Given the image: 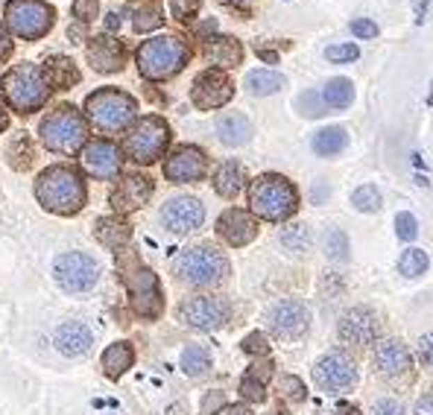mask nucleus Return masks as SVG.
<instances>
[{
  "label": "nucleus",
  "instance_id": "obj_1",
  "mask_svg": "<svg viewBox=\"0 0 433 415\" xmlns=\"http://www.w3.org/2000/svg\"><path fill=\"white\" fill-rule=\"evenodd\" d=\"M35 199L44 211H53L59 217H74L88 202L85 179L71 164H53L35 179Z\"/></svg>",
  "mask_w": 433,
  "mask_h": 415
},
{
  "label": "nucleus",
  "instance_id": "obj_2",
  "mask_svg": "<svg viewBox=\"0 0 433 415\" xmlns=\"http://www.w3.org/2000/svg\"><path fill=\"white\" fill-rule=\"evenodd\" d=\"M249 208L267 222H284L299 208V190L290 179L278 173H263L249 184Z\"/></svg>",
  "mask_w": 433,
  "mask_h": 415
},
{
  "label": "nucleus",
  "instance_id": "obj_3",
  "mask_svg": "<svg viewBox=\"0 0 433 415\" xmlns=\"http://www.w3.org/2000/svg\"><path fill=\"white\" fill-rule=\"evenodd\" d=\"M0 88H3V97L12 106V111H18V114L41 111L47 106V97L53 91L44 67L33 62H21L12 70H6V76L0 79Z\"/></svg>",
  "mask_w": 433,
  "mask_h": 415
},
{
  "label": "nucleus",
  "instance_id": "obj_4",
  "mask_svg": "<svg viewBox=\"0 0 433 415\" xmlns=\"http://www.w3.org/2000/svg\"><path fill=\"white\" fill-rule=\"evenodd\" d=\"M190 59V47L179 35H156L141 41V47L135 53L138 74L149 82H161L176 76Z\"/></svg>",
  "mask_w": 433,
  "mask_h": 415
},
{
  "label": "nucleus",
  "instance_id": "obj_5",
  "mask_svg": "<svg viewBox=\"0 0 433 415\" xmlns=\"http://www.w3.org/2000/svg\"><path fill=\"white\" fill-rule=\"evenodd\" d=\"M38 135H41V144H44L50 152L74 155L79 147H85L88 123L74 106L62 103L59 108H53L47 117L41 120Z\"/></svg>",
  "mask_w": 433,
  "mask_h": 415
},
{
  "label": "nucleus",
  "instance_id": "obj_6",
  "mask_svg": "<svg viewBox=\"0 0 433 415\" xmlns=\"http://www.w3.org/2000/svg\"><path fill=\"white\" fill-rule=\"evenodd\" d=\"M173 275L188 287H217L229 275V261L214 246H193L173 261Z\"/></svg>",
  "mask_w": 433,
  "mask_h": 415
},
{
  "label": "nucleus",
  "instance_id": "obj_7",
  "mask_svg": "<svg viewBox=\"0 0 433 415\" xmlns=\"http://www.w3.org/2000/svg\"><path fill=\"white\" fill-rule=\"evenodd\" d=\"M85 114L94 123V129L111 135V132H123L138 114L135 97L117 88H100L85 97Z\"/></svg>",
  "mask_w": 433,
  "mask_h": 415
},
{
  "label": "nucleus",
  "instance_id": "obj_8",
  "mask_svg": "<svg viewBox=\"0 0 433 415\" xmlns=\"http://www.w3.org/2000/svg\"><path fill=\"white\" fill-rule=\"evenodd\" d=\"M167 147H170V126H167L158 114L141 117L129 129L126 140H123V152L129 155V161L144 164V167L156 164Z\"/></svg>",
  "mask_w": 433,
  "mask_h": 415
},
{
  "label": "nucleus",
  "instance_id": "obj_9",
  "mask_svg": "<svg viewBox=\"0 0 433 415\" xmlns=\"http://www.w3.org/2000/svg\"><path fill=\"white\" fill-rule=\"evenodd\" d=\"M56 24V9L47 0H9L6 3V26L24 41L44 38Z\"/></svg>",
  "mask_w": 433,
  "mask_h": 415
},
{
  "label": "nucleus",
  "instance_id": "obj_10",
  "mask_svg": "<svg viewBox=\"0 0 433 415\" xmlns=\"http://www.w3.org/2000/svg\"><path fill=\"white\" fill-rule=\"evenodd\" d=\"M53 275L65 293H85L97 284V278H100V263H97L91 254L67 252V254L56 257Z\"/></svg>",
  "mask_w": 433,
  "mask_h": 415
},
{
  "label": "nucleus",
  "instance_id": "obj_11",
  "mask_svg": "<svg viewBox=\"0 0 433 415\" xmlns=\"http://www.w3.org/2000/svg\"><path fill=\"white\" fill-rule=\"evenodd\" d=\"M123 284L129 287L132 307H135L138 316L141 319H158L161 316L164 298H161V287H158L156 272L147 269V266H135L132 272L123 269Z\"/></svg>",
  "mask_w": 433,
  "mask_h": 415
},
{
  "label": "nucleus",
  "instance_id": "obj_12",
  "mask_svg": "<svg viewBox=\"0 0 433 415\" xmlns=\"http://www.w3.org/2000/svg\"><path fill=\"white\" fill-rule=\"evenodd\" d=\"M313 380L322 392L340 395L345 389H352L357 383V366L348 354L343 351H328L325 357H319L313 366Z\"/></svg>",
  "mask_w": 433,
  "mask_h": 415
},
{
  "label": "nucleus",
  "instance_id": "obj_13",
  "mask_svg": "<svg viewBox=\"0 0 433 415\" xmlns=\"http://www.w3.org/2000/svg\"><path fill=\"white\" fill-rule=\"evenodd\" d=\"M231 307L217 295H197L179 304V319L193 331H217L229 322Z\"/></svg>",
  "mask_w": 433,
  "mask_h": 415
},
{
  "label": "nucleus",
  "instance_id": "obj_14",
  "mask_svg": "<svg viewBox=\"0 0 433 415\" xmlns=\"http://www.w3.org/2000/svg\"><path fill=\"white\" fill-rule=\"evenodd\" d=\"M231 97H234V82L229 79L226 70L211 67V70H202V74L193 79L190 99H193V106L202 108V111H211V108L226 106Z\"/></svg>",
  "mask_w": 433,
  "mask_h": 415
},
{
  "label": "nucleus",
  "instance_id": "obj_15",
  "mask_svg": "<svg viewBox=\"0 0 433 415\" xmlns=\"http://www.w3.org/2000/svg\"><path fill=\"white\" fill-rule=\"evenodd\" d=\"M267 325L275 336L281 339H299L307 334V327H311V310L304 307V302L299 298H284V302H278L270 307L267 313Z\"/></svg>",
  "mask_w": 433,
  "mask_h": 415
},
{
  "label": "nucleus",
  "instance_id": "obj_16",
  "mask_svg": "<svg viewBox=\"0 0 433 415\" xmlns=\"http://www.w3.org/2000/svg\"><path fill=\"white\" fill-rule=\"evenodd\" d=\"M205 170H208L205 152L199 147H193V144L176 147L170 155H167V161H164V176H167V181H173V184L199 181V179H205Z\"/></svg>",
  "mask_w": 433,
  "mask_h": 415
},
{
  "label": "nucleus",
  "instance_id": "obj_17",
  "mask_svg": "<svg viewBox=\"0 0 433 415\" xmlns=\"http://www.w3.org/2000/svg\"><path fill=\"white\" fill-rule=\"evenodd\" d=\"M337 334L345 345H372L381 336V319L369 307H352L348 313H343Z\"/></svg>",
  "mask_w": 433,
  "mask_h": 415
},
{
  "label": "nucleus",
  "instance_id": "obj_18",
  "mask_svg": "<svg viewBox=\"0 0 433 415\" xmlns=\"http://www.w3.org/2000/svg\"><path fill=\"white\" fill-rule=\"evenodd\" d=\"M205 220V208L197 196H176L161 208V222L170 234H190Z\"/></svg>",
  "mask_w": 433,
  "mask_h": 415
},
{
  "label": "nucleus",
  "instance_id": "obj_19",
  "mask_svg": "<svg viewBox=\"0 0 433 415\" xmlns=\"http://www.w3.org/2000/svg\"><path fill=\"white\" fill-rule=\"evenodd\" d=\"M120 164H123V155L117 144H111V140H94V144L82 149V167L100 181H115L120 176Z\"/></svg>",
  "mask_w": 433,
  "mask_h": 415
},
{
  "label": "nucleus",
  "instance_id": "obj_20",
  "mask_svg": "<svg viewBox=\"0 0 433 415\" xmlns=\"http://www.w3.org/2000/svg\"><path fill=\"white\" fill-rule=\"evenodd\" d=\"M152 179L144 176V173H132V176H123L117 181V188L111 190L108 202L115 208V213H132L138 208H144L152 196Z\"/></svg>",
  "mask_w": 433,
  "mask_h": 415
},
{
  "label": "nucleus",
  "instance_id": "obj_21",
  "mask_svg": "<svg viewBox=\"0 0 433 415\" xmlns=\"http://www.w3.org/2000/svg\"><path fill=\"white\" fill-rule=\"evenodd\" d=\"M217 234L229 243V246L240 249L246 243H252L258 237V220L252 217L249 211H240V208H229L220 213L217 220Z\"/></svg>",
  "mask_w": 433,
  "mask_h": 415
},
{
  "label": "nucleus",
  "instance_id": "obj_22",
  "mask_svg": "<svg viewBox=\"0 0 433 415\" xmlns=\"http://www.w3.org/2000/svg\"><path fill=\"white\" fill-rule=\"evenodd\" d=\"M413 366V354L401 339H381L375 345V368L384 377H401Z\"/></svg>",
  "mask_w": 433,
  "mask_h": 415
},
{
  "label": "nucleus",
  "instance_id": "obj_23",
  "mask_svg": "<svg viewBox=\"0 0 433 415\" xmlns=\"http://www.w3.org/2000/svg\"><path fill=\"white\" fill-rule=\"evenodd\" d=\"M88 62L94 70H100V74H117L126 62V50H123L120 41H115L111 35H100V38H91V44L85 50Z\"/></svg>",
  "mask_w": 433,
  "mask_h": 415
},
{
  "label": "nucleus",
  "instance_id": "obj_24",
  "mask_svg": "<svg viewBox=\"0 0 433 415\" xmlns=\"http://www.w3.org/2000/svg\"><path fill=\"white\" fill-rule=\"evenodd\" d=\"M94 342V334L88 325L82 322H65L59 331H56V345L65 357H82Z\"/></svg>",
  "mask_w": 433,
  "mask_h": 415
},
{
  "label": "nucleus",
  "instance_id": "obj_25",
  "mask_svg": "<svg viewBox=\"0 0 433 415\" xmlns=\"http://www.w3.org/2000/svg\"><path fill=\"white\" fill-rule=\"evenodd\" d=\"M217 138L226 147H243L252 138V123L246 120V114L240 111H229L217 120Z\"/></svg>",
  "mask_w": 433,
  "mask_h": 415
},
{
  "label": "nucleus",
  "instance_id": "obj_26",
  "mask_svg": "<svg viewBox=\"0 0 433 415\" xmlns=\"http://www.w3.org/2000/svg\"><path fill=\"white\" fill-rule=\"evenodd\" d=\"M205 53H208V59H211L214 65H220V70L222 67H237V65L243 62L240 41L231 38V35H214V38H208Z\"/></svg>",
  "mask_w": 433,
  "mask_h": 415
},
{
  "label": "nucleus",
  "instance_id": "obj_27",
  "mask_svg": "<svg viewBox=\"0 0 433 415\" xmlns=\"http://www.w3.org/2000/svg\"><path fill=\"white\" fill-rule=\"evenodd\" d=\"M94 237L100 240V246L117 252V249H123L129 243L132 228L123 220H117V217H103V220H97V225H94Z\"/></svg>",
  "mask_w": 433,
  "mask_h": 415
},
{
  "label": "nucleus",
  "instance_id": "obj_28",
  "mask_svg": "<svg viewBox=\"0 0 433 415\" xmlns=\"http://www.w3.org/2000/svg\"><path fill=\"white\" fill-rule=\"evenodd\" d=\"M44 74H47L50 88H56V91H65L79 82V70L67 56H50L44 62Z\"/></svg>",
  "mask_w": 433,
  "mask_h": 415
},
{
  "label": "nucleus",
  "instance_id": "obj_29",
  "mask_svg": "<svg viewBox=\"0 0 433 415\" xmlns=\"http://www.w3.org/2000/svg\"><path fill=\"white\" fill-rule=\"evenodd\" d=\"M243 167L237 164V161H226V164H220V170L214 173V190L222 196V199H234L237 193L243 190Z\"/></svg>",
  "mask_w": 433,
  "mask_h": 415
},
{
  "label": "nucleus",
  "instance_id": "obj_30",
  "mask_svg": "<svg viewBox=\"0 0 433 415\" xmlns=\"http://www.w3.org/2000/svg\"><path fill=\"white\" fill-rule=\"evenodd\" d=\"M132 363H135V351H132L129 342H115V345H108L103 351V368H106L108 377L126 375L132 368Z\"/></svg>",
  "mask_w": 433,
  "mask_h": 415
},
{
  "label": "nucleus",
  "instance_id": "obj_31",
  "mask_svg": "<svg viewBox=\"0 0 433 415\" xmlns=\"http://www.w3.org/2000/svg\"><path fill=\"white\" fill-rule=\"evenodd\" d=\"M284 85H287V79L278 74V70H267V67L252 70V74L246 76V91L252 97H270L275 91H281Z\"/></svg>",
  "mask_w": 433,
  "mask_h": 415
},
{
  "label": "nucleus",
  "instance_id": "obj_32",
  "mask_svg": "<svg viewBox=\"0 0 433 415\" xmlns=\"http://www.w3.org/2000/svg\"><path fill=\"white\" fill-rule=\"evenodd\" d=\"M322 103L328 108H348L354 103V82L345 76H334L322 88Z\"/></svg>",
  "mask_w": 433,
  "mask_h": 415
},
{
  "label": "nucleus",
  "instance_id": "obj_33",
  "mask_svg": "<svg viewBox=\"0 0 433 415\" xmlns=\"http://www.w3.org/2000/svg\"><path fill=\"white\" fill-rule=\"evenodd\" d=\"M348 144V132L343 126H328L322 132H316L313 138V152L322 155V158H331V155H340Z\"/></svg>",
  "mask_w": 433,
  "mask_h": 415
},
{
  "label": "nucleus",
  "instance_id": "obj_34",
  "mask_svg": "<svg viewBox=\"0 0 433 415\" xmlns=\"http://www.w3.org/2000/svg\"><path fill=\"white\" fill-rule=\"evenodd\" d=\"M208 368H211V354H208V348H202V345H188L185 351H181V371H185V375L202 377Z\"/></svg>",
  "mask_w": 433,
  "mask_h": 415
},
{
  "label": "nucleus",
  "instance_id": "obj_35",
  "mask_svg": "<svg viewBox=\"0 0 433 415\" xmlns=\"http://www.w3.org/2000/svg\"><path fill=\"white\" fill-rule=\"evenodd\" d=\"M311 243H313V234L304 222H296V225H290V228L281 231V246L287 252H293V254H304L307 249H311Z\"/></svg>",
  "mask_w": 433,
  "mask_h": 415
},
{
  "label": "nucleus",
  "instance_id": "obj_36",
  "mask_svg": "<svg viewBox=\"0 0 433 415\" xmlns=\"http://www.w3.org/2000/svg\"><path fill=\"white\" fill-rule=\"evenodd\" d=\"M427 266H430V261H427V254L422 252V249H407L401 257H398V269H401V275L404 278H422L425 272H427Z\"/></svg>",
  "mask_w": 433,
  "mask_h": 415
},
{
  "label": "nucleus",
  "instance_id": "obj_37",
  "mask_svg": "<svg viewBox=\"0 0 433 415\" xmlns=\"http://www.w3.org/2000/svg\"><path fill=\"white\" fill-rule=\"evenodd\" d=\"M352 205L357 211H363V213H372V211H378L384 205V196H381V190L375 188V184H363V188H357L352 193Z\"/></svg>",
  "mask_w": 433,
  "mask_h": 415
},
{
  "label": "nucleus",
  "instance_id": "obj_38",
  "mask_svg": "<svg viewBox=\"0 0 433 415\" xmlns=\"http://www.w3.org/2000/svg\"><path fill=\"white\" fill-rule=\"evenodd\" d=\"M161 24H164V18H161V9H158V6H144V9H138V12H135V21H132L135 33L158 30Z\"/></svg>",
  "mask_w": 433,
  "mask_h": 415
},
{
  "label": "nucleus",
  "instance_id": "obj_39",
  "mask_svg": "<svg viewBox=\"0 0 433 415\" xmlns=\"http://www.w3.org/2000/svg\"><path fill=\"white\" fill-rule=\"evenodd\" d=\"M325 254L331 257V261H345V257H348V237H345V231L331 228V231L325 234Z\"/></svg>",
  "mask_w": 433,
  "mask_h": 415
},
{
  "label": "nucleus",
  "instance_id": "obj_40",
  "mask_svg": "<svg viewBox=\"0 0 433 415\" xmlns=\"http://www.w3.org/2000/svg\"><path fill=\"white\" fill-rule=\"evenodd\" d=\"M296 106H299V111L304 114V117H322V114L328 111V106L322 103V94H316V91H304Z\"/></svg>",
  "mask_w": 433,
  "mask_h": 415
},
{
  "label": "nucleus",
  "instance_id": "obj_41",
  "mask_svg": "<svg viewBox=\"0 0 433 415\" xmlns=\"http://www.w3.org/2000/svg\"><path fill=\"white\" fill-rule=\"evenodd\" d=\"M395 234L404 240V243H413L418 237V222L410 211H401L398 217H395Z\"/></svg>",
  "mask_w": 433,
  "mask_h": 415
},
{
  "label": "nucleus",
  "instance_id": "obj_42",
  "mask_svg": "<svg viewBox=\"0 0 433 415\" xmlns=\"http://www.w3.org/2000/svg\"><path fill=\"white\" fill-rule=\"evenodd\" d=\"M360 56V47L357 44H331L325 50V59L334 62V65H345V62H354Z\"/></svg>",
  "mask_w": 433,
  "mask_h": 415
},
{
  "label": "nucleus",
  "instance_id": "obj_43",
  "mask_svg": "<svg viewBox=\"0 0 433 415\" xmlns=\"http://www.w3.org/2000/svg\"><path fill=\"white\" fill-rule=\"evenodd\" d=\"M278 389H281V395L287 400H293V404H299V400H304V395H307L304 383L299 377H293V375H284L281 380H278Z\"/></svg>",
  "mask_w": 433,
  "mask_h": 415
},
{
  "label": "nucleus",
  "instance_id": "obj_44",
  "mask_svg": "<svg viewBox=\"0 0 433 415\" xmlns=\"http://www.w3.org/2000/svg\"><path fill=\"white\" fill-rule=\"evenodd\" d=\"M199 3H202V0H167L173 18H179V21H190L199 12Z\"/></svg>",
  "mask_w": 433,
  "mask_h": 415
},
{
  "label": "nucleus",
  "instance_id": "obj_45",
  "mask_svg": "<svg viewBox=\"0 0 433 415\" xmlns=\"http://www.w3.org/2000/svg\"><path fill=\"white\" fill-rule=\"evenodd\" d=\"M97 12H100V0H74V18L79 24L94 21Z\"/></svg>",
  "mask_w": 433,
  "mask_h": 415
},
{
  "label": "nucleus",
  "instance_id": "obj_46",
  "mask_svg": "<svg viewBox=\"0 0 433 415\" xmlns=\"http://www.w3.org/2000/svg\"><path fill=\"white\" fill-rule=\"evenodd\" d=\"M372 415H407V409L395 398H378L372 407Z\"/></svg>",
  "mask_w": 433,
  "mask_h": 415
},
{
  "label": "nucleus",
  "instance_id": "obj_47",
  "mask_svg": "<svg viewBox=\"0 0 433 415\" xmlns=\"http://www.w3.org/2000/svg\"><path fill=\"white\" fill-rule=\"evenodd\" d=\"M240 395L246 400H263V398H267V395H263V383L258 377H252V375H246L240 380Z\"/></svg>",
  "mask_w": 433,
  "mask_h": 415
},
{
  "label": "nucleus",
  "instance_id": "obj_48",
  "mask_svg": "<svg viewBox=\"0 0 433 415\" xmlns=\"http://www.w3.org/2000/svg\"><path fill=\"white\" fill-rule=\"evenodd\" d=\"M240 345H243V351L246 354H258V357H263V354H267L270 351V342H267V336H263V334H249L243 342H240Z\"/></svg>",
  "mask_w": 433,
  "mask_h": 415
},
{
  "label": "nucleus",
  "instance_id": "obj_49",
  "mask_svg": "<svg viewBox=\"0 0 433 415\" xmlns=\"http://www.w3.org/2000/svg\"><path fill=\"white\" fill-rule=\"evenodd\" d=\"M378 24L375 21H369V18H357V21H352V35H357V38H378Z\"/></svg>",
  "mask_w": 433,
  "mask_h": 415
},
{
  "label": "nucleus",
  "instance_id": "obj_50",
  "mask_svg": "<svg viewBox=\"0 0 433 415\" xmlns=\"http://www.w3.org/2000/svg\"><path fill=\"white\" fill-rule=\"evenodd\" d=\"M418 360H422L425 368L433 371V334H425L418 339Z\"/></svg>",
  "mask_w": 433,
  "mask_h": 415
},
{
  "label": "nucleus",
  "instance_id": "obj_51",
  "mask_svg": "<svg viewBox=\"0 0 433 415\" xmlns=\"http://www.w3.org/2000/svg\"><path fill=\"white\" fill-rule=\"evenodd\" d=\"M222 407H226V395L222 392H208L202 400V415H217Z\"/></svg>",
  "mask_w": 433,
  "mask_h": 415
},
{
  "label": "nucleus",
  "instance_id": "obj_52",
  "mask_svg": "<svg viewBox=\"0 0 433 415\" xmlns=\"http://www.w3.org/2000/svg\"><path fill=\"white\" fill-rule=\"evenodd\" d=\"M12 56V38H9V30L3 24H0V62L9 59Z\"/></svg>",
  "mask_w": 433,
  "mask_h": 415
},
{
  "label": "nucleus",
  "instance_id": "obj_53",
  "mask_svg": "<svg viewBox=\"0 0 433 415\" xmlns=\"http://www.w3.org/2000/svg\"><path fill=\"white\" fill-rule=\"evenodd\" d=\"M416 415H433V392L418 398V404H416Z\"/></svg>",
  "mask_w": 433,
  "mask_h": 415
},
{
  "label": "nucleus",
  "instance_id": "obj_54",
  "mask_svg": "<svg viewBox=\"0 0 433 415\" xmlns=\"http://www.w3.org/2000/svg\"><path fill=\"white\" fill-rule=\"evenodd\" d=\"M120 21H123V18H120V12H117V9H115V12H108V15H106V30H108V33L120 30Z\"/></svg>",
  "mask_w": 433,
  "mask_h": 415
},
{
  "label": "nucleus",
  "instance_id": "obj_55",
  "mask_svg": "<svg viewBox=\"0 0 433 415\" xmlns=\"http://www.w3.org/2000/svg\"><path fill=\"white\" fill-rule=\"evenodd\" d=\"M229 415H255V412L249 409L246 404H234V407H229Z\"/></svg>",
  "mask_w": 433,
  "mask_h": 415
},
{
  "label": "nucleus",
  "instance_id": "obj_56",
  "mask_svg": "<svg viewBox=\"0 0 433 415\" xmlns=\"http://www.w3.org/2000/svg\"><path fill=\"white\" fill-rule=\"evenodd\" d=\"M258 56H261L263 62H270V65H275V62H278V56H275L272 50H263V47H258Z\"/></svg>",
  "mask_w": 433,
  "mask_h": 415
},
{
  "label": "nucleus",
  "instance_id": "obj_57",
  "mask_svg": "<svg viewBox=\"0 0 433 415\" xmlns=\"http://www.w3.org/2000/svg\"><path fill=\"white\" fill-rule=\"evenodd\" d=\"M337 415H363L357 407H352V404H340V409H337Z\"/></svg>",
  "mask_w": 433,
  "mask_h": 415
},
{
  "label": "nucleus",
  "instance_id": "obj_58",
  "mask_svg": "<svg viewBox=\"0 0 433 415\" xmlns=\"http://www.w3.org/2000/svg\"><path fill=\"white\" fill-rule=\"evenodd\" d=\"M6 126H9V111L3 103H0V132H6Z\"/></svg>",
  "mask_w": 433,
  "mask_h": 415
},
{
  "label": "nucleus",
  "instance_id": "obj_59",
  "mask_svg": "<svg viewBox=\"0 0 433 415\" xmlns=\"http://www.w3.org/2000/svg\"><path fill=\"white\" fill-rule=\"evenodd\" d=\"M231 3H243V0H231ZM246 3H249V0H246Z\"/></svg>",
  "mask_w": 433,
  "mask_h": 415
}]
</instances>
